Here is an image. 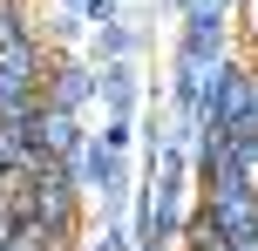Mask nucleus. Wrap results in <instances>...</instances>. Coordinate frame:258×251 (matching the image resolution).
Masks as SVG:
<instances>
[{
	"instance_id": "f257e3e1",
	"label": "nucleus",
	"mask_w": 258,
	"mask_h": 251,
	"mask_svg": "<svg viewBox=\"0 0 258 251\" xmlns=\"http://www.w3.org/2000/svg\"><path fill=\"white\" fill-rule=\"evenodd\" d=\"M251 34H258V0H251Z\"/></svg>"
}]
</instances>
